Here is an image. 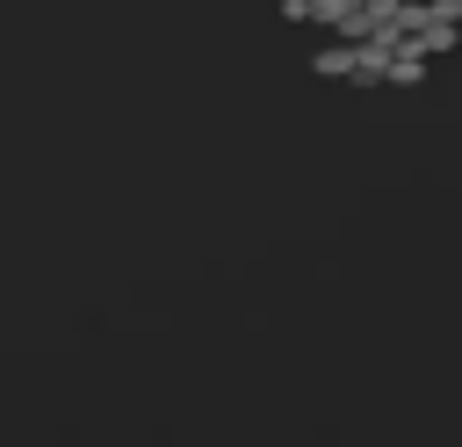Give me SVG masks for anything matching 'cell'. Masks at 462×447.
Returning <instances> with one entry per match:
<instances>
[{
	"label": "cell",
	"instance_id": "6da1fadb",
	"mask_svg": "<svg viewBox=\"0 0 462 447\" xmlns=\"http://www.w3.org/2000/svg\"><path fill=\"white\" fill-rule=\"evenodd\" d=\"M310 65H318L325 79H354V72H361V43H325Z\"/></svg>",
	"mask_w": 462,
	"mask_h": 447
},
{
	"label": "cell",
	"instance_id": "7a4b0ae2",
	"mask_svg": "<svg viewBox=\"0 0 462 447\" xmlns=\"http://www.w3.org/2000/svg\"><path fill=\"white\" fill-rule=\"evenodd\" d=\"M426 79V58L411 50V58H390V87H419Z\"/></svg>",
	"mask_w": 462,
	"mask_h": 447
},
{
	"label": "cell",
	"instance_id": "3957f363",
	"mask_svg": "<svg viewBox=\"0 0 462 447\" xmlns=\"http://www.w3.org/2000/svg\"><path fill=\"white\" fill-rule=\"evenodd\" d=\"M282 14L289 22H318V0H282Z\"/></svg>",
	"mask_w": 462,
	"mask_h": 447
},
{
	"label": "cell",
	"instance_id": "277c9868",
	"mask_svg": "<svg viewBox=\"0 0 462 447\" xmlns=\"http://www.w3.org/2000/svg\"><path fill=\"white\" fill-rule=\"evenodd\" d=\"M433 7V22H462V0H426Z\"/></svg>",
	"mask_w": 462,
	"mask_h": 447
}]
</instances>
